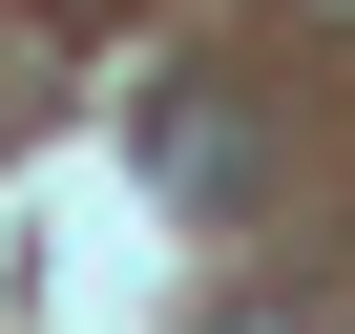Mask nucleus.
<instances>
[{
  "mask_svg": "<svg viewBox=\"0 0 355 334\" xmlns=\"http://www.w3.org/2000/svg\"><path fill=\"white\" fill-rule=\"evenodd\" d=\"M146 167H167V188H251V125H209V105H146Z\"/></svg>",
  "mask_w": 355,
  "mask_h": 334,
  "instance_id": "1",
  "label": "nucleus"
},
{
  "mask_svg": "<svg viewBox=\"0 0 355 334\" xmlns=\"http://www.w3.org/2000/svg\"><path fill=\"white\" fill-rule=\"evenodd\" d=\"M251 334H293V313H251Z\"/></svg>",
  "mask_w": 355,
  "mask_h": 334,
  "instance_id": "2",
  "label": "nucleus"
}]
</instances>
